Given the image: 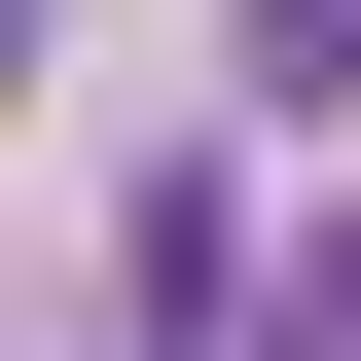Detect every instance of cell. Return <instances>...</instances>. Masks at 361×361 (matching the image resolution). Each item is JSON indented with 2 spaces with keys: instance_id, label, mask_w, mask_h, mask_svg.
Masks as SVG:
<instances>
[{
  "instance_id": "cell-1",
  "label": "cell",
  "mask_w": 361,
  "mask_h": 361,
  "mask_svg": "<svg viewBox=\"0 0 361 361\" xmlns=\"http://www.w3.org/2000/svg\"><path fill=\"white\" fill-rule=\"evenodd\" d=\"M253 73H289V109H361V0H253Z\"/></svg>"
},
{
  "instance_id": "cell-2",
  "label": "cell",
  "mask_w": 361,
  "mask_h": 361,
  "mask_svg": "<svg viewBox=\"0 0 361 361\" xmlns=\"http://www.w3.org/2000/svg\"><path fill=\"white\" fill-rule=\"evenodd\" d=\"M253 361H361V253H289V289H253Z\"/></svg>"
},
{
  "instance_id": "cell-3",
  "label": "cell",
  "mask_w": 361,
  "mask_h": 361,
  "mask_svg": "<svg viewBox=\"0 0 361 361\" xmlns=\"http://www.w3.org/2000/svg\"><path fill=\"white\" fill-rule=\"evenodd\" d=\"M109 361H145V325H109Z\"/></svg>"
}]
</instances>
